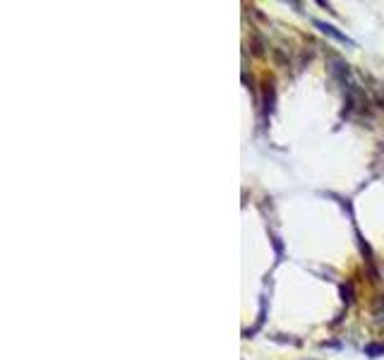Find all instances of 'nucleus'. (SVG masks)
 Listing matches in <instances>:
<instances>
[{
    "instance_id": "1",
    "label": "nucleus",
    "mask_w": 384,
    "mask_h": 360,
    "mask_svg": "<svg viewBox=\"0 0 384 360\" xmlns=\"http://www.w3.org/2000/svg\"><path fill=\"white\" fill-rule=\"evenodd\" d=\"M317 27H320V29H322V31H327V34L337 36V39H339V41H348V39H346V36H344V34H339V31H337V29H334V27L324 24V22H317Z\"/></svg>"
}]
</instances>
